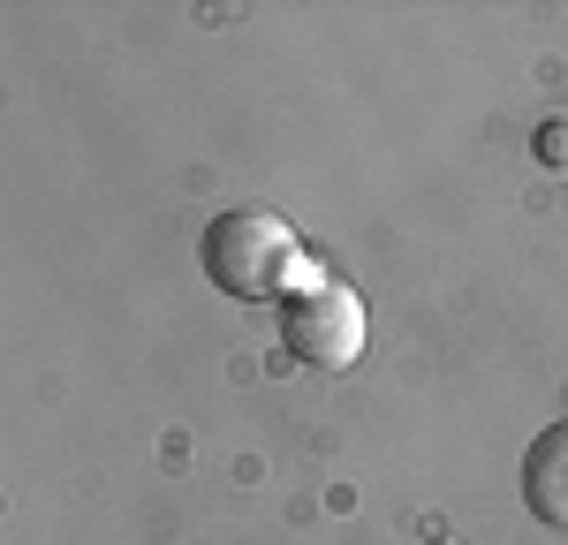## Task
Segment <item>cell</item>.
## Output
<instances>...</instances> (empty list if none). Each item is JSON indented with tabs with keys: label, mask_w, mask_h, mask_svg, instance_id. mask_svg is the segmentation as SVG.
<instances>
[{
	"label": "cell",
	"mask_w": 568,
	"mask_h": 545,
	"mask_svg": "<svg viewBox=\"0 0 568 545\" xmlns=\"http://www.w3.org/2000/svg\"><path fill=\"white\" fill-rule=\"evenodd\" d=\"M524 507L538 523L568 531V417H554L524 454Z\"/></svg>",
	"instance_id": "obj_3"
},
{
	"label": "cell",
	"mask_w": 568,
	"mask_h": 545,
	"mask_svg": "<svg viewBox=\"0 0 568 545\" xmlns=\"http://www.w3.org/2000/svg\"><path fill=\"white\" fill-rule=\"evenodd\" d=\"M197 266L213 280L220 296H235V304H281L296 280H304V243H296V227L281 220V213H265V205H227L205 220L197 235Z\"/></svg>",
	"instance_id": "obj_1"
},
{
	"label": "cell",
	"mask_w": 568,
	"mask_h": 545,
	"mask_svg": "<svg viewBox=\"0 0 568 545\" xmlns=\"http://www.w3.org/2000/svg\"><path fill=\"white\" fill-rule=\"evenodd\" d=\"M530 160H538L546 175H568V114H554V122L530 130Z\"/></svg>",
	"instance_id": "obj_4"
},
{
	"label": "cell",
	"mask_w": 568,
	"mask_h": 545,
	"mask_svg": "<svg viewBox=\"0 0 568 545\" xmlns=\"http://www.w3.org/2000/svg\"><path fill=\"white\" fill-rule=\"evenodd\" d=\"M281 341H288V357L311 363V371H349V363L364 357V296L311 258L304 280L281 296Z\"/></svg>",
	"instance_id": "obj_2"
},
{
	"label": "cell",
	"mask_w": 568,
	"mask_h": 545,
	"mask_svg": "<svg viewBox=\"0 0 568 545\" xmlns=\"http://www.w3.org/2000/svg\"><path fill=\"white\" fill-rule=\"evenodd\" d=\"M425 545H463V538H425Z\"/></svg>",
	"instance_id": "obj_5"
}]
</instances>
